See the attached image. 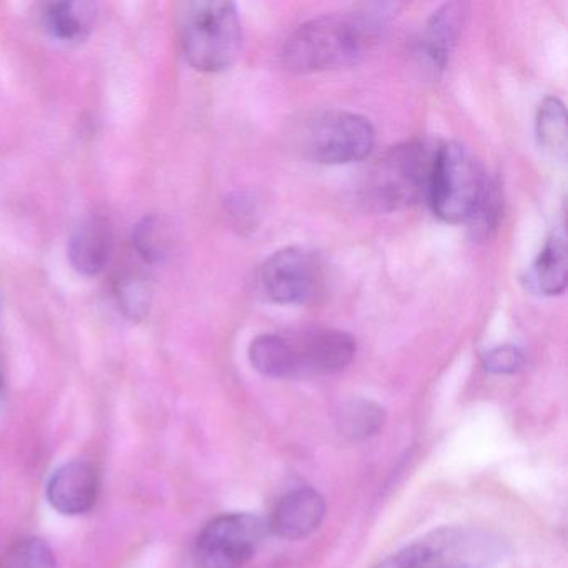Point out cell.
I'll list each match as a JSON object with an SVG mask.
<instances>
[{
    "instance_id": "e0dca14e",
    "label": "cell",
    "mask_w": 568,
    "mask_h": 568,
    "mask_svg": "<svg viewBox=\"0 0 568 568\" xmlns=\"http://www.w3.org/2000/svg\"><path fill=\"white\" fill-rule=\"evenodd\" d=\"M538 142L555 158L567 155V112L558 98H547L541 102L535 119Z\"/></svg>"
},
{
    "instance_id": "5b68a950",
    "label": "cell",
    "mask_w": 568,
    "mask_h": 568,
    "mask_svg": "<svg viewBox=\"0 0 568 568\" xmlns=\"http://www.w3.org/2000/svg\"><path fill=\"white\" fill-rule=\"evenodd\" d=\"M435 152L422 142L394 145L365 171L361 201L377 212L412 207L427 199Z\"/></svg>"
},
{
    "instance_id": "8fae6325",
    "label": "cell",
    "mask_w": 568,
    "mask_h": 568,
    "mask_svg": "<svg viewBox=\"0 0 568 568\" xmlns=\"http://www.w3.org/2000/svg\"><path fill=\"white\" fill-rule=\"evenodd\" d=\"M98 471L85 462L62 465L49 481V501L64 515L88 514L98 501Z\"/></svg>"
},
{
    "instance_id": "5bb4252c",
    "label": "cell",
    "mask_w": 568,
    "mask_h": 568,
    "mask_svg": "<svg viewBox=\"0 0 568 568\" xmlns=\"http://www.w3.org/2000/svg\"><path fill=\"white\" fill-rule=\"evenodd\" d=\"M98 8L92 2H51L41 9L45 32L64 44H81L94 28Z\"/></svg>"
},
{
    "instance_id": "3957f363",
    "label": "cell",
    "mask_w": 568,
    "mask_h": 568,
    "mask_svg": "<svg viewBox=\"0 0 568 568\" xmlns=\"http://www.w3.org/2000/svg\"><path fill=\"white\" fill-rule=\"evenodd\" d=\"M288 144L315 164L348 165L364 161L375 148V131L364 115L318 109L301 115L288 129Z\"/></svg>"
},
{
    "instance_id": "44dd1931",
    "label": "cell",
    "mask_w": 568,
    "mask_h": 568,
    "mask_svg": "<svg viewBox=\"0 0 568 568\" xmlns=\"http://www.w3.org/2000/svg\"><path fill=\"white\" fill-rule=\"evenodd\" d=\"M129 282L121 281L119 297L125 311L131 312L132 317H139V311L148 307V288L139 282L138 277L128 278Z\"/></svg>"
},
{
    "instance_id": "8992f818",
    "label": "cell",
    "mask_w": 568,
    "mask_h": 568,
    "mask_svg": "<svg viewBox=\"0 0 568 568\" xmlns=\"http://www.w3.org/2000/svg\"><path fill=\"white\" fill-rule=\"evenodd\" d=\"M488 185L487 175L464 145L448 142L435 151L427 199L442 221L470 222Z\"/></svg>"
},
{
    "instance_id": "d6986e66",
    "label": "cell",
    "mask_w": 568,
    "mask_h": 568,
    "mask_svg": "<svg viewBox=\"0 0 568 568\" xmlns=\"http://www.w3.org/2000/svg\"><path fill=\"white\" fill-rule=\"evenodd\" d=\"M525 365V354L515 345H500L485 354L484 368L495 375H514Z\"/></svg>"
},
{
    "instance_id": "9c48e42d",
    "label": "cell",
    "mask_w": 568,
    "mask_h": 568,
    "mask_svg": "<svg viewBox=\"0 0 568 568\" xmlns=\"http://www.w3.org/2000/svg\"><path fill=\"white\" fill-rule=\"evenodd\" d=\"M430 568H487L504 557L507 547L491 531L444 527L422 538Z\"/></svg>"
},
{
    "instance_id": "52a82bcc",
    "label": "cell",
    "mask_w": 568,
    "mask_h": 568,
    "mask_svg": "<svg viewBox=\"0 0 568 568\" xmlns=\"http://www.w3.org/2000/svg\"><path fill=\"white\" fill-rule=\"evenodd\" d=\"M322 262L315 252L301 245L272 254L257 272L262 297L272 304L298 305L312 301L321 291Z\"/></svg>"
},
{
    "instance_id": "ba28073f",
    "label": "cell",
    "mask_w": 568,
    "mask_h": 568,
    "mask_svg": "<svg viewBox=\"0 0 568 568\" xmlns=\"http://www.w3.org/2000/svg\"><path fill=\"white\" fill-rule=\"evenodd\" d=\"M264 535V521L255 515H221L205 525L195 541V568H241L251 560Z\"/></svg>"
},
{
    "instance_id": "7402d4cb",
    "label": "cell",
    "mask_w": 568,
    "mask_h": 568,
    "mask_svg": "<svg viewBox=\"0 0 568 568\" xmlns=\"http://www.w3.org/2000/svg\"><path fill=\"white\" fill-rule=\"evenodd\" d=\"M0 384H2V381H0Z\"/></svg>"
},
{
    "instance_id": "9a60e30c",
    "label": "cell",
    "mask_w": 568,
    "mask_h": 568,
    "mask_svg": "<svg viewBox=\"0 0 568 568\" xmlns=\"http://www.w3.org/2000/svg\"><path fill=\"white\" fill-rule=\"evenodd\" d=\"M384 424V408L367 398H351L337 412L338 432L348 440H367L377 435Z\"/></svg>"
},
{
    "instance_id": "ffe728a7",
    "label": "cell",
    "mask_w": 568,
    "mask_h": 568,
    "mask_svg": "<svg viewBox=\"0 0 568 568\" xmlns=\"http://www.w3.org/2000/svg\"><path fill=\"white\" fill-rule=\"evenodd\" d=\"M374 568H430V561H428L424 544L418 540L417 544L408 545V547L398 550L397 554L384 558Z\"/></svg>"
},
{
    "instance_id": "7a4b0ae2",
    "label": "cell",
    "mask_w": 568,
    "mask_h": 568,
    "mask_svg": "<svg viewBox=\"0 0 568 568\" xmlns=\"http://www.w3.org/2000/svg\"><path fill=\"white\" fill-rule=\"evenodd\" d=\"M357 352L347 332L314 328L298 334L258 335L248 358L258 374L272 378L314 377L344 371Z\"/></svg>"
},
{
    "instance_id": "ac0fdd59",
    "label": "cell",
    "mask_w": 568,
    "mask_h": 568,
    "mask_svg": "<svg viewBox=\"0 0 568 568\" xmlns=\"http://www.w3.org/2000/svg\"><path fill=\"white\" fill-rule=\"evenodd\" d=\"M0 568H58V560L44 540L24 538L6 554Z\"/></svg>"
},
{
    "instance_id": "4fadbf2b",
    "label": "cell",
    "mask_w": 568,
    "mask_h": 568,
    "mask_svg": "<svg viewBox=\"0 0 568 568\" xmlns=\"http://www.w3.org/2000/svg\"><path fill=\"white\" fill-rule=\"evenodd\" d=\"M112 237L108 224L101 219L82 222L69 241V258L82 275H98L111 257Z\"/></svg>"
},
{
    "instance_id": "7c38bea8",
    "label": "cell",
    "mask_w": 568,
    "mask_h": 568,
    "mask_svg": "<svg viewBox=\"0 0 568 568\" xmlns=\"http://www.w3.org/2000/svg\"><path fill=\"white\" fill-rule=\"evenodd\" d=\"M465 6L458 2L442 6L434 12L418 41V55L432 72L447 68L452 51L464 28Z\"/></svg>"
},
{
    "instance_id": "6da1fadb",
    "label": "cell",
    "mask_w": 568,
    "mask_h": 568,
    "mask_svg": "<svg viewBox=\"0 0 568 568\" xmlns=\"http://www.w3.org/2000/svg\"><path fill=\"white\" fill-rule=\"evenodd\" d=\"M392 6L371 4L302 24L282 49V62L295 74H315L361 61L382 36Z\"/></svg>"
},
{
    "instance_id": "30bf717a",
    "label": "cell",
    "mask_w": 568,
    "mask_h": 568,
    "mask_svg": "<svg viewBox=\"0 0 568 568\" xmlns=\"http://www.w3.org/2000/svg\"><path fill=\"white\" fill-rule=\"evenodd\" d=\"M324 497L311 487L295 488L278 500L271 517V528L285 540H302L318 530L325 518Z\"/></svg>"
},
{
    "instance_id": "277c9868",
    "label": "cell",
    "mask_w": 568,
    "mask_h": 568,
    "mask_svg": "<svg viewBox=\"0 0 568 568\" xmlns=\"http://www.w3.org/2000/svg\"><path fill=\"white\" fill-rule=\"evenodd\" d=\"M179 38L185 58L201 72L231 68L242 48L237 8L225 0H195L179 9Z\"/></svg>"
},
{
    "instance_id": "2e32d148",
    "label": "cell",
    "mask_w": 568,
    "mask_h": 568,
    "mask_svg": "<svg viewBox=\"0 0 568 568\" xmlns=\"http://www.w3.org/2000/svg\"><path fill=\"white\" fill-rule=\"evenodd\" d=\"M567 242L564 235H554L545 242L534 265V278L544 295L564 294L567 287Z\"/></svg>"
}]
</instances>
